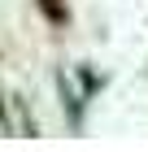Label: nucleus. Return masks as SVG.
I'll list each match as a JSON object with an SVG mask.
<instances>
[{
    "mask_svg": "<svg viewBox=\"0 0 148 152\" xmlns=\"http://www.w3.org/2000/svg\"><path fill=\"white\" fill-rule=\"evenodd\" d=\"M39 9H44V18L52 26H66L70 22V9H66V0H39Z\"/></svg>",
    "mask_w": 148,
    "mask_h": 152,
    "instance_id": "1",
    "label": "nucleus"
}]
</instances>
